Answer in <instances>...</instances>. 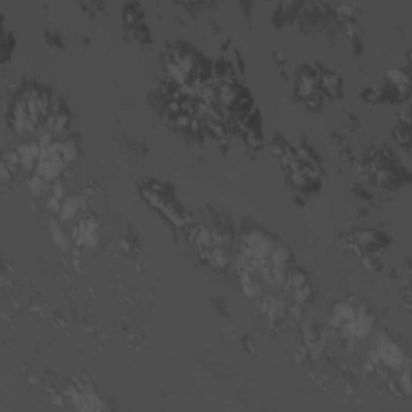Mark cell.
<instances>
[{
    "mask_svg": "<svg viewBox=\"0 0 412 412\" xmlns=\"http://www.w3.org/2000/svg\"><path fill=\"white\" fill-rule=\"evenodd\" d=\"M65 164L66 161L60 153H55V151H52L50 148L42 150L39 161H37V174L45 180L55 179L57 175L63 171Z\"/></svg>",
    "mask_w": 412,
    "mask_h": 412,
    "instance_id": "cell-1",
    "label": "cell"
},
{
    "mask_svg": "<svg viewBox=\"0 0 412 412\" xmlns=\"http://www.w3.org/2000/svg\"><path fill=\"white\" fill-rule=\"evenodd\" d=\"M377 348H378V356L381 361H385L390 367L398 369L402 364V351L399 346L393 343L386 335L380 333L377 338Z\"/></svg>",
    "mask_w": 412,
    "mask_h": 412,
    "instance_id": "cell-2",
    "label": "cell"
},
{
    "mask_svg": "<svg viewBox=\"0 0 412 412\" xmlns=\"http://www.w3.org/2000/svg\"><path fill=\"white\" fill-rule=\"evenodd\" d=\"M17 151L21 156V166L25 167V169H33L37 164V161H39L42 150L39 147V143H21Z\"/></svg>",
    "mask_w": 412,
    "mask_h": 412,
    "instance_id": "cell-3",
    "label": "cell"
},
{
    "mask_svg": "<svg viewBox=\"0 0 412 412\" xmlns=\"http://www.w3.org/2000/svg\"><path fill=\"white\" fill-rule=\"evenodd\" d=\"M290 258H292L290 250L285 245H282V243H277V245L274 247L271 256H269L268 266H274V268H279V269H285L287 271V266L290 263Z\"/></svg>",
    "mask_w": 412,
    "mask_h": 412,
    "instance_id": "cell-4",
    "label": "cell"
},
{
    "mask_svg": "<svg viewBox=\"0 0 412 412\" xmlns=\"http://www.w3.org/2000/svg\"><path fill=\"white\" fill-rule=\"evenodd\" d=\"M353 319H356V312H354L351 304L340 303L333 308V317H332L333 325H343V324H346Z\"/></svg>",
    "mask_w": 412,
    "mask_h": 412,
    "instance_id": "cell-5",
    "label": "cell"
},
{
    "mask_svg": "<svg viewBox=\"0 0 412 412\" xmlns=\"http://www.w3.org/2000/svg\"><path fill=\"white\" fill-rule=\"evenodd\" d=\"M261 274H263V279L274 287H280L287 279V271L274 268V266H266V268L261 269Z\"/></svg>",
    "mask_w": 412,
    "mask_h": 412,
    "instance_id": "cell-6",
    "label": "cell"
},
{
    "mask_svg": "<svg viewBox=\"0 0 412 412\" xmlns=\"http://www.w3.org/2000/svg\"><path fill=\"white\" fill-rule=\"evenodd\" d=\"M240 284H242V290L248 298H259L261 295V290H259L258 284L251 277V274L248 271H243L240 276Z\"/></svg>",
    "mask_w": 412,
    "mask_h": 412,
    "instance_id": "cell-7",
    "label": "cell"
},
{
    "mask_svg": "<svg viewBox=\"0 0 412 412\" xmlns=\"http://www.w3.org/2000/svg\"><path fill=\"white\" fill-rule=\"evenodd\" d=\"M79 210V198L76 196H68L62 203V211H60V219L62 221H71L76 213Z\"/></svg>",
    "mask_w": 412,
    "mask_h": 412,
    "instance_id": "cell-8",
    "label": "cell"
},
{
    "mask_svg": "<svg viewBox=\"0 0 412 412\" xmlns=\"http://www.w3.org/2000/svg\"><path fill=\"white\" fill-rule=\"evenodd\" d=\"M263 311L269 316V319L277 320L284 316V304L276 298H266L263 301Z\"/></svg>",
    "mask_w": 412,
    "mask_h": 412,
    "instance_id": "cell-9",
    "label": "cell"
},
{
    "mask_svg": "<svg viewBox=\"0 0 412 412\" xmlns=\"http://www.w3.org/2000/svg\"><path fill=\"white\" fill-rule=\"evenodd\" d=\"M239 97H240V92L232 86V84H224L219 90V100L226 106H234L235 102L239 100Z\"/></svg>",
    "mask_w": 412,
    "mask_h": 412,
    "instance_id": "cell-10",
    "label": "cell"
},
{
    "mask_svg": "<svg viewBox=\"0 0 412 412\" xmlns=\"http://www.w3.org/2000/svg\"><path fill=\"white\" fill-rule=\"evenodd\" d=\"M50 235H52V240L55 242L62 250L68 248V239H66L65 232L62 231V227L57 224V221H50Z\"/></svg>",
    "mask_w": 412,
    "mask_h": 412,
    "instance_id": "cell-11",
    "label": "cell"
},
{
    "mask_svg": "<svg viewBox=\"0 0 412 412\" xmlns=\"http://www.w3.org/2000/svg\"><path fill=\"white\" fill-rule=\"evenodd\" d=\"M28 187H29V190H31V193L34 196H41L45 190H47V180H45L44 177H41L39 174H36L28 180Z\"/></svg>",
    "mask_w": 412,
    "mask_h": 412,
    "instance_id": "cell-12",
    "label": "cell"
},
{
    "mask_svg": "<svg viewBox=\"0 0 412 412\" xmlns=\"http://www.w3.org/2000/svg\"><path fill=\"white\" fill-rule=\"evenodd\" d=\"M303 333H304V340H306V343L311 348H314L319 343V332L312 320H308V322L303 325Z\"/></svg>",
    "mask_w": 412,
    "mask_h": 412,
    "instance_id": "cell-13",
    "label": "cell"
},
{
    "mask_svg": "<svg viewBox=\"0 0 412 412\" xmlns=\"http://www.w3.org/2000/svg\"><path fill=\"white\" fill-rule=\"evenodd\" d=\"M208 261L215 266V268H226L227 263H229V259H227V255H226V251L224 248H215L210 253L208 256Z\"/></svg>",
    "mask_w": 412,
    "mask_h": 412,
    "instance_id": "cell-14",
    "label": "cell"
},
{
    "mask_svg": "<svg viewBox=\"0 0 412 412\" xmlns=\"http://www.w3.org/2000/svg\"><path fill=\"white\" fill-rule=\"evenodd\" d=\"M288 284H292L293 288L303 287L304 284H308V276L304 274L301 269H295L292 271V274L288 276Z\"/></svg>",
    "mask_w": 412,
    "mask_h": 412,
    "instance_id": "cell-15",
    "label": "cell"
},
{
    "mask_svg": "<svg viewBox=\"0 0 412 412\" xmlns=\"http://www.w3.org/2000/svg\"><path fill=\"white\" fill-rule=\"evenodd\" d=\"M4 163L9 166V169L15 174L18 167L21 166V156H20L18 151H9V153H7L5 158H4Z\"/></svg>",
    "mask_w": 412,
    "mask_h": 412,
    "instance_id": "cell-16",
    "label": "cell"
},
{
    "mask_svg": "<svg viewBox=\"0 0 412 412\" xmlns=\"http://www.w3.org/2000/svg\"><path fill=\"white\" fill-rule=\"evenodd\" d=\"M195 242L198 247H208L213 243V239H211V229H206V227H201L198 229L196 232V237H195Z\"/></svg>",
    "mask_w": 412,
    "mask_h": 412,
    "instance_id": "cell-17",
    "label": "cell"
},
{
    "mask_svg": "<svg viewBox=\"0 0 412 412\" xmlns=\"http://www.w3.org/2000/svg\"><path fill=\"white\" fill-rule=\"evenodd\" d=\"M312 295V288L309 284H304L303 287L295 288V300L296 303H306Z\"/></svg>",
    "mask_w": 412,
    "mask_h": 412,
    "instance_id": "cell-18",
    "label": "cell"
},
{
    "mask_svg": "<svg viewBox=\"0 0 412 412\" xmlns=\"http://www.w3.org/2000/svg\"><path fill=\"white\" fill-rule=\"evenodd\" d=\"M206 124H208V129L211 131V134L218 137V139L223 140L224 135H226V127L221 124V123H213V121H206Z\"/></svg>",
    "mask_w": 412,
    "mask_h": 412,
    "instance_id": "cell-19",
    "label": "cell"
},
{
    "mask_svg": "<svg viewBox=\"0 0 412 412\" xmlns=\"http://www.w3.org/2000/svg\"><path fill=\"white\" fill-rule=\"evenodd\" d=\"M292 184L296 187V188H308L309 184H311V180L306 179L301 172H293L292 174Z\"/></svg>",
    "mask_w": 412,
    "mask_h": 412,
    "instance_id": "cell-20",
    "label": "cell"
},
{
    "mask_svg": "<svg viewBox=\"0 0 412 412\" xmlns=\"http://www.w3.org/2000/svg\"><path fill=\"white\" fill-rule=\"evenodd\" d=\"M62 200H58L55 196H50L49 201H47V208L52 215H60V211H62Z\"/></svg>",
    "mask_w": 412,
    "mask_h": 412,
    "instance_id": "cell-21",
    "label": "cell"
},
{
    "mask_svg": "<svg viewBox=\"0 0 412 412\" xmlns=\"http://www.w3.org/2000/svg\"><path fill=\"white\" fill-rule=\"evenodd\" d=\"M245 140L251 148H259L261 147V140H259L258 134H245Z\"/></svg>",
    "mask_w": 412,
    "mask_h": 412,
    "instance_id": "cell-22",
    "label": "cell"
},
{
    "mask_svg": "<svg viewBox=\"0 0 412 412\" xmlns=\"http://www.w3.org/2000/svg\"><path fill=\"white\" fill-rule=\"evenodd\" d=\"M52 192H53L52 196L58 198V200H63V196H65V187H63L62 182H55V185H53Z\"/></svg>",
    "mask_w": 412,
    "mask_h": 412,
    "instance_id": "cell-23",
    "label": "cell"
},
{
    "mask_svg": "<svg viewBox=\"0 0 412 412\" xmlns=\"http://www.w3.org/2000/svg\"><path fill=\"white\" fill-rule=\"evenodd\" d=\"M175 123H177V126L180 129H188L190 127V123H192V119H190L187 114H182V116H177V119H175Z\"/></svg>",
    "mask_w": 412,
    "mask_h": 412,
    "instance_id": "cell-24",
    "label": "cell"
}]
</instances>
